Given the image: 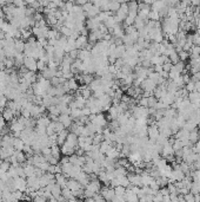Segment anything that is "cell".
I'll return each instance as SVG.
<instances>
[{"instance_id": "obj_1", "label": "cell", "mask_w": 200, "mask_h": 202, "mask_svg": "<svg viewBox=\"0 0 200 202\" xmlns=\"http://www.w3.org/2000/svg\"><path fill=\"white\" fill-rule=\"evenodd\" d=\"M100 195L105 199L106 202H111L113 201V199L115 197V193H114V188H110V187H101V190H100Z\"/></svg>"}, {"instance_id": "obj_2", "label": "cell", "mask_w": 200, "mask_h": 202, "mask_svg": "<svg viewBox=\"0 0 200 202\" xmlns=\"http://www.w3.org/2000/svg\"><path fill=\"white\" fill-rule=\"evenodd\" d=\"M160 135V131H159V128L156 127V124H152L147 128V136H148V139L152 141V142H156L158 137Z\"/></svg>"}, {"instance_id": "obj_3", "label": "cell", "mask_w": 200, "mask_h": 202, "mask_svg": "<svg viewBox=\"0 0 200 202\" xmlns=\"http://www.w3.org/2000/svg\"><path fill=\"white\" fill-rule=\"evenodd\" d=\"M13 182H14V189L15 190H19V192L25 193V190L27 189V182H26V178L15 177V178H13Z\"/></svg>"}, {"instance_id": "obj_4", "label": "cell", "mask_w": 200, "mask_h": 202, "mask_svg": "<svg viewBox=\"0 0 200 202\" xmlns=\"http://www.w3.org/2000/svg\"><path fill=\"white\" fill-rule=\"evenodd\" d=\"M141 88L145 90V92L152 94V92H154V90L156 89V84L154 83L153 80H151L150 78H146L141 83Z\"/></svg>"}, {"instance_id": "obj_5", "label": "cell", "mask_w": 200, "mask_h": 202, "mask_svg": "<svg viewBox=\"0 0 200 202\" xmlns=\"http://www.w3.org/2000/svg\"><path fill=\"white\" fill-rule=\"evenodd\" d=\"M65 145H67L69 148L73 149H78V136L74 135L73 133H69L67 138H66V142H65Z\"/></svg>"}, {"instance_id": "obj_6", "label": "cell", "mask_w": 200, "mask_h": 202, "mask_svg": "<svg viewBox=\"0 0 200 202\" xmlns=\"http://www.w3.org/2000/svg\"><path fill=\"white\" fill-rule=\"evenodd\" d=\"M24 66L28 71H32V72H35L37 71V60L32 57H25V60H24Z\"/></svg>"}, {"instance_id": "obj_7", "label": "cell", "mask_w": 200, "mask_h": 202, "mask_svg": "<svg viewBox=\"0 0 200 202\" xmlns=\"http://www.w3.org/2000/svg\"><path fill=\"white\" fill-rule=\"evenodd\" d=\"M66 187L69 188V190H72V193L77 192V190H79V189H83L84 188L83 186H81L77 180H74V178H69V180H67V182H66Z\"/></svg>"}, {"instance_id": "obj_8", "label": "cell", "mask_w": 200, "mask_h": 202, "mask_svg": "<svg viewBox=\"0 0 200 202\" xmlns=\"http://www.w3.org/2000/svg\"><path fill=\"white\" fill-rule=\"evenodd\" d=\"M69 131L67 130V129H65V130H63L61 133L57 134V145L58 147H63L64 144H65V142H66V138H67V136H69Z\"/></svg>"}, {"instance_id": "obj_9", "label": "cell", "mask_w": 200, "mask_h": 202, "mask_svg": "<svg viewBox=\"0 0 200 202\" xmlns=\"http://www.w3.org/2000/svg\"><path fill=\"white\" fill-rule=\"evenodd\" d=\"M86 29H87L90 32L91 31H95V30H98V27L100 26V21L97 19V18H92V19H87L86 20Z\"/></svg>"}, {"instance_id": "obj_10", "label": "cell", "mask_w": 200, "mask_h": 202, "mask_svg": "<svg viewBox=\"0 0 200 202\" xmlns=\"http://www.w3.org/2000/svg\"><path fill=\"white\" fill-rule=\"evenodd\" d=\"M58 121L60 122V123L64 124V127H65V129H69L71 128V125L73 124V119L71 118V116L69 115H60L58 117Z\"/></svg>"}, {"instance_id": "obj_11", "label": "cell", "mask_w": 200, "mask_h": 202, "mask_svg": "<svg viewBox=\"0 0 200 202\" xmlns=\"http://www.w3.org/2000/svg\"><path fill=\"white\" fill-rule=\"evenodd\" d=\"M88 44V38L84 37V35H79L78 38L75 39V46L77 50H84Z\"/></svg>"}, {"instance_id": "obj_12", "label": "cell", "mask_w": 200, "mask_h": 202, "mask_svg": "<svg viewBox=\"0 0 200 202\" xmlns=\"http://www.w3.org/2000/svg\"><path fill=\"white\" fill-rule=\"evenodd\" d=\"M74 180H77L83 187H86L88 183H90V178H88V175L87 174H85L84 172H79L78 175H77V177L74 178Z\"/></svg>"}, {"instance_id": "obj_13", "label": "cell", "mask_w": 200, "mask_h": 202, "mask_svg": "<svg viewBox=\"0 0 200 202\" xmlns=\"http://www.w3.org/2000/svg\"><path fill=\"white\" fill-rule=\"evenodd\" d=\"M21 167L24 168V172H25V176L26 178L27 177H31V176H34V172H35V167L34 166H32V164H20Z\"/></svg>"}, {"instance_id": "obj_14", "label": "cell", "mask_w": 200, "mask_h": 202, "mask_svg": "<svg viewBox=\"0 0 200 202\" xmlns=\"http://www.w3.org/2000/svg\"><path fill=\"white\" fill-rule=\"evenodd\" d=\"M78 59L81 60V62H86L88 59H92V54H91V51L84 49V50H79L78 53Z\"/></svg>"}, {"instance_id": "obj_15", "label": "cell", "mask_w": 200, "mask_h": 202, "mask_svg": "<svg viewBox=\"0 0 200 202\" xmlns=\"http://www.w3.org/2000/svg\"><path fill=\"white\" fill-rule=\"evenodd\" d=\"M1 116H3V118L5 119L6 122H12V121L14 119L15 113L13 112L11 109L6 108V109H4V111L1 112Z\"/></svg>"}, {"instance_id": "obj_16", "label": "cell", "mask_w": 200, "mask_h": 202, "mask_svg": "<svg viewBox=\"0 0 200 202\" xmlns=\"http://www.w3.org/2000/svg\"><path fill=\"white\" fill-rule=\"evenodd\" d=\"M51 122H52V121L49 119V116H46V115H43V116H41L40 118L37 119V125H38V127H44V128H47Z\"/></svg>"}, {"instance_id": "obj_17", "label": "cell", "mask_w": 200, "mask_h": 202, "mask_svg": "<svg viewBox=\"0 0 200 202\" xmlns=\"http://www.w3.org/2000/svg\"><path fill=\"white\" fill-rule=\"evenodd\" d=\"M61 196L64 197V200H65V201H69V200L77 199V197L73 196V193H72V190H69L67 187L61 188Z\"/></svg>"}, {"instance_id": "obj_18", "label": "cell", "mask_w": 200, "mask_h": 202, "mask_svg": "<svg viewBox=\"0 0 200 202\" xmlns=\"http://www.w3.org/2000/svg\"><path fill=\"white\" fill-rule=\"evenodd\" d=\"M54 177H55V183L60 186L61 188L66 187V182H67V177L64 175V174H55L54 175Z\"/></svg>"}, {"instance_id": "obj_19", "label": "cell", "mask_w": 200, "mask_h": 202, "mask_svg": "<svg viewBox=\"0 0 200 202\" xmlns=\"http://www.w3.org/2000/svg\"><path fill=\"white\" fill-rule=\"evenodd\" d=\"M124 199H125L127 202H139V197H138V195L137 194H134V193H132L130 189H126V193H125Z\"/></svg>"}, {"instance_id": "obj_20", "label": "cell", "mask_w": 200, "mask_h": 202, "mask_svg": "<svg viewBox=\"0 0 200 202\" xmlns=\"http://www.w3.org/2000/svg\"><path fill=\"white\" fill-rule=\"evenodd\" d=\"M14 49L17 53H24L25 41L23 39H14Z\"/></svg>"}, {"instance_id": "obj_21", "label": "cell", "mask_w": 200, "mask_h": 202, "mask_svg": "<svg viewBox=\"0 0 200 202\" xmlns=\"http://www.w3.org/2000/svg\"><path fill=\"white\" fill-rule=\"evenodd\" d=\"M199 139H200V135H199V133H198V130H197V129L190 131V135H188V141H190V143L195 144Z\"/></svg>"}, {"instance_id": "obj_22", "label": "cell", "mask_w": 200, "mask_h": 202, "mask_svg": "<svg viewBox=\"0 0 200 202\" xmlns=\"http://www.w3.org/2000/svg\"><path fill=\"white\" fill-rule=\"evenodd\" d=\"M14 156H15V158H17V162L19 163V164H24V163H26L27 156H26V154H25L24 151H17V150H15Z\"/></svg>"}, {"instance_id": "obj_23", "label": "cell", "mask_w": 200, "mask_h": 202, "mask_svg": "<svg viewBox=\"0 0 200 202\" xmlns=\"http://www.w3.org/2000/svg\"><path fill=\"white\" fill-rule=\"evenodd\" d=\"M24 147H25V143L23 142L21 138H14V141H13V148H14V150H17V151H23V150H24Z\"/></svg>"}, {"instance_id": "obj_24", "label": "cell", "mask_w": 200, "mask_h": 202, "mask_svg": "<svg viewBox=\"0 0 200 202\" xmlns=\"http://www.w3.org/2000/svg\"><path fill=\"white\" fill-rule=\"evenodd\" d=\"M45 20L49 26H52V27H55L58 25V19L54 17V14H49V15H45Z\"/></svg>"}, {"instance_id": "obj_25", "label": "cell", "mask_w": 200, "mask_h": 202, "mask_svg": "<svg viewBox=\"0 0 200 202\" xmlns=\"http://www.w3.org/2000/svg\"><path fill=\"white\" fill-rule=\"evenodd\" d=\"M24 60H25V56L24 53H17L14 57V64L17 68H21L24 65Z\"/></svg>"}, {"instance_id": "obj_26", "label": "cell", "mask_w": 200, "mask_h": 202, "mask_svg": "<svg viewBox=\"0 0 200 202\" xmlns=\"http://www.w3.org/2000/svg\"><path fill=\"white\" fill-rule=\"evenodd\" d=\"M103 24L107 27V30H112L113 27L117 25V23H115V20H114V18H113V15H111V17H108L107 19L104 21Z\"/></svg>"}, {"instance_id": "obj_27", "label": "cell", "mask_w": 200, "mask_h": 202, "mask_svg": "<svg viewBox=\"0 0 200 202\" xmlns=\"http://www.w3.org/2000/svg\"><path fill=\"white\" fill-rule=\"evenodd\" d=\"M113 145L112 142H108V141H103V142L100 143V153H103L104 155L107 153V150L111 147Z\"/></svg>"}, {"instance_id": "obj_28", "label": "cell", "mask_w": 200, "mask_h": 202, "mask_svg": "<svg viewBox=\"0 0 200 202\" xmlns=\"http://www.w3.org/2000/svg\"><path fill=\"white\" fill-rule=\"evenodd\" d=\"M67 84H69V88L72 92H73V91H78L79 86H80L78 84V82L75 80V78H72V79H69V80H67Z\"/></svg>"}, {"instance_id": "obj_29", "label": "cell", "mask_w": 200, "mask_h": 202, "mask_svg": "<svg viewBox=\"0 0 200 202\" xmlns=\"http://www.w3.org/2000/svg\"><path fill=\"white\" fill-rule=\"evenodd\" d=\"M199 192H200V182L193 181V182H192V186H191L190 193L193 194V195H197V194H199Z\"/></svg>"}, {"instance_id": "obj_30", "label": "cell", "mask_w": 200, "mask_h": 202, "mask_svg": "<svg viewBox=\"0 0 200 202\" xmlns=\"http://www.w3.org/2000/svg\"><path fill=\"white\" fill-rule=\"evenodd\" d=\"M51 151H52V156L60 161V155H61L60 147H58V145H53V147H51Z\"/></svg>"}, {"instance_id": "obj_31", "label": "cell", "mask_w": 200, "mask_h": 202, "mask_svg": "<svg viewBox=\"0 0 200 202\" xmlns=\"http://www.w3.org/2000/svg\"><path fill=\"white\" fill-rule=\"evenodd\" d=\"M71 118L73 119V122H75V121H78L80 117H81V110L80 109H74V110H72L71 111Z\"/></svg>"}, {"instance_id": "obj_32", "label": "cell", "mask_w": 200, "mask_h": 202, "mask_svg": "<svg viewBox=\"0 0 200 202\" xmlns=\"http://www.w3.org/2000/svg\"><path fill=\"white\" fill-rule=\"evenodd\" d=\"M59 32H60V35H63V37H66V38H69L71 35H72V30L67 29L66 26H61V27L59 29Z\"/></svg>"}, {"instance_id": "obj_33", "label": "cell", "mask_w": 200, "mask_h": 202, "mask_svg": "<svg viewBox=\"0 0 200 202\" xmlns=\"http://www.w3.org/2000/svg\"><path fill=\"white\" fill-rule=\"evenodd\" d=\"M3 64L6 69H13L15 66L14 64V58H5V60L3 62Z\"/></svg>"}, {"instance_id": "obj_34", "label": "cell", "mask_w": 200, "mask_h": 202, "mask_svg": "<svg viewBox=\"0 0 200 202\" xmlns=\"http://www.w3.org/2000/svg\"><path fill=\"white\" fill-rule=\"evenodd\" d=\"M120 4L121 3H119V1H110V12L112 13V12H117L119 8H120Z\"/></svg>"}, {"instance_id": "obj_35", "label": "cell", "mask_w": 200, "mask_h": 202, "mask_svg": "<svg viewBox=\"0 0 200 202\" xmlns=\"http://www.w3.org/2000/svg\"><path fill=\"white\" fill-rule=\"evenodd\" d=\"M114 193H115V196L118 197H124L125 196V193H126V188L124 187H115L114 188Z\"/></svg>"}, {"instance_id": "obj_36", "label": "cell", "mask_w": 200, "mask_h": 202, "mask_svg": "<svg viewBox=\"0 0 200 202\" xmlns=\"http://www.w3.org/2000/svg\"><path fill=\"white\" fill-rule=\"evenodd\" d=\"M10 168H11V163L8 162V161H3L1 166H0V174H1V172H7L10 170Z\"/></svg>"}, {"instance_id": "obj_37", "label": "cell", "mask_w": 200, "mask_h": 202, "mask_svg": "<svg viewBox=\"0 0 200 202\" xmlns=\"http://www.w3.org/2000/svg\"><path fill=\"white\" fill-rule=\"evenodd\" d=\"M108 17H111V12H100V14L97 17V19L103 24L104 21L107 19Z\"/></svg>"}, {"instance_id": "obj_38", "label": "cell", "mask_w": 200, "mask_h": 202, "mask_svg": "<svg viewBox=\"0 0 200 202\" xmlns=\"http://www.w3.org/2000/svg\"><path fill=\"white\" fill-rule=\"evenodd\" d=\"M54 123V133L55 134H59V133H61L63 130H65V127H64V124L63 123H60V122H53Z\"/></svg>"}, {"instance_id": "obj_39", "label": "cell", "mask_w": 200, "mask_h": 202, "mask_svg": "<svg viewBox=\"0 0 200 202\" xmlns=\"http://www.w3.org/2000/svg\"><path fill=\"white\" fill-rule=\"evenodd\" d=\"M104 141V136L103 134H95L94 136H93V144H100V143Z\"/></svg>"}, {"instance_id": "obj_40", "label": "cell", "mask_w": 200, "mask_h": 202, "mask_svg": "<svg viewBox=\"0 0 200 202\" xmlns=\"http://www.w3.org/2000/svg\"><path fill=\"white\" fill-rule=\"evenodd\" d=\"M159 18H160L159 13H158V12H154V11H151L150 14H148V19H151L152 21H159Z\"/></svg>"}, {"instance_id": "obj_41", "label": "cell", "mask_w": 200, "mask_h": 202, "mask_svg": "<svg viewBox=\"0 0 200 202\" xmlns=\"http://www.w3.org/2000/svg\"><path fill=\"white\" fill-rule=\"evenodd\" d=\"M46 68H47V64L45 63L44 60H37V69L39 70L40 72H43Z\"/></svg>"}, {"instance_id": "obj_42", "label": "cell", "mask_w": 200, "mask_h": 202, "mask_svg": "<svg viewBox=\"0 0 200 202\" xmlns=\"http://www.w3.org/2000/svg\"><path fill=\"white\" fill-rule=\"evenodd\" d=\"M194 83H195V82H193V80H190L188 83L186 84L185 89L187 90V92H188V94H190V92H193V91H195Z\"/></svg>"}, {"instance_id": "obj_43", "label": "cell", "mask_w": 200, "mask_h": 202, "mask_svg": "<svg viewBox=\"0 0 200 202\" xmlns=\"http://www.w3.org/2000/svg\"><path fill=\"white\" fill-rule=\"evenodd\" d=\"M178 54H179V60L182 62V63L190 58V53H188V52H186V51H181L180 53H178Z\"/></svg>"}, {"instance_id": "obj_44", "label": "cell", "mask_w": 200, "mask_h": 202, "mask_svg": "<svg viewBox=\"0 0 200 202\" xmlns=\"http://www.w3.org/2000/svg\"><path fill=\"white\" fill-rule=\"evenodd\" d=\"M7 103H8V99L6 98L5 96H0V108L3 109H6L7 108Z\"/></svg>"}, {"instance_id": "obj_45", "label": "cell", "mask_w": 200, "mask_h": 202, "mask_svg": "<svg viewBox=\"0 0 200 202\" xmlns=\"http://www.w3.org/2000/svg\"><path fill=\"white\" fill-rule=\"evenodd\" d=\"M139 106L148 108V98H146V97H141V98L139 99Z\"/></svg>"}, {"instance_id": "obj_46", "label": "cell", "mask_w": 200, "mask_h": 202, "mask_svg": "<svg viewBox=\"0 0 200 202\" xmlns=\"http://www.w3.org/2000/svg\"><path fill=\"white\" fill-rule=\"evenodd\" d=\"M184 199H185V202H195L194 201V195H193V194H191V193L184 195Z\"/></svg>"}, {"instance_id": "obj_47", "label": "cell", "mask_w": 200, "mask_h": 202, "mask_svg": "<svg viewBox=\"0 0 200 202\" xmlns=\"http://www.w3.org/2000/svg\"><path fill=\"white\" fill-rule=\"evenodd\" d=\"M13 5H14L15 7H26V6H27V3L20 1V0H15V1H13Z\"/></svg>"}, {"instance_id": "obj_48", "label": "cell", "mask_w": 200, "mask_h": 202, "mask_svg": "<svg viewBox=\"0 0 200 202\" xmlns=\"http://www.w3.org/2000/svg\"><path fill=\"white\" fill-rule=\"evenodd\" d=\"M20 116H23L25 118H31V112H29L28 110H26V109H21V111H20Z\"/></svg>"}, {"instance_id": "obj_49", "label": "cell", "mask_w": 200, "mask_h": 202, "mask_svg": "<svg viewBox=\"0 0 200 202\" xmlns=\"http://www.w3.org/2000/svg\"><path fill=\"white\" fill-rule=\"evenodd\" d=\"M78 53H79V50H73V51H71V52H69V56L73 60H75V59H78Z\"/></svg>"}, {"instance_id": "obj_50", "label": "cell", "mask_w": 200, "mask_h": 202, "mask_svg": "<svg viewBox=\"0 0 200 202\" xmlns=\"http://www.w3.org/2000/svg\"><path fill=\"white\" fill-rule=\"evenodd\" d=\"M172 68H173V64H172V63H165V64L162 65V69H164L165 72H170Z\"/></svg>"}, {"instance_id": "obj_51", "label": "cell", "mask_w": 200, "mask_h": 202, "mask_svg": "<svg viewBox=\"0 0 200 202\" xmlns=\"http://www.w3.org/2000/svg\"><path fill=\"white\" fill-rule=\"evenodd\" d=\"M32 202H47V200L45 199V197H40V196H37L33 199V201Z\"/></svg>"}, {"instance_id": "obj_52", "label": "cell", "mask_w": 200, "mask_h": 202, "mask_svg": "<svg viewBox=\"0 0 200 202\" xmlns=\"http://www.w3.org/2000/svg\"><path fill=\"white\" fill-rule=\"evenodd\" d=\"M47 172H51V174H53V175H55L57 174V172H55V166H49V170H47Z\"/></svg>"}, {"instance_id": "obj_53", "label": "cell", "mask_w": 200, "mask_h": 202, "mask_svg": "<svg viewBox=\"0 0 200 202\" xmlns=\"http://www.w3.org/2000/svg\"><path fill=\"white\" fill-rule=\"evenodd\" d=\"M0 18H5V13H4L3 7H0Z\"/></svg>"}, {"instance_id": "obj_54", "label": "cell", "mask_w": 200, "mask_h": 202, "mask_svg": "<svg viewBox=\"0 0 200 202\" xmlns=\"http://www.w3.org/2000/svg\"><path fill=\"white\" fill-rule=\"evenodd\" d=\"M5 33H4V32H1V31H0V40H4L5 39Z\"/></svg>"}, {"instance_id": "obj_55", "label": "cell", "mask_w": 200, "mask_h": 202, "mask_svg": "<svg viewBox=\"0 0 200 202\" xmlns=\"http://www.w3.org/2000/svg\"><path fill=\"white\" fill-rule=\"evenodd\" d=\"M0 202H3V192L0 190Z\"/></svg>"}, {"instance_id": "obj_56", "label": "cell", "mask_w": 200, "mask_h": 202, "mask_svg": "<svg viewBox=\"0 0 200 202\" xmlns=\"http://www.w3.org/2000/svg\"><path fill=\"white\" fill-rule=\"evenodd\" d=\"M1 141H3V137H1V136H0V144H1Z\"/></svg>"}, {"instance_id": "obj_57", "label": "cell", "mask_w": 200, "mask_h": 202, "mask_svg": "<svg viewBox=\"0 0 200 202\" xmlns=\"http://www.w3.org/2000/svg\"><path fill=\"white\" fill-rule=\"evenodd\" d=\"M198 195H199V196H200V192H199V194H198Z\"/></svg>"}]
</instances>
